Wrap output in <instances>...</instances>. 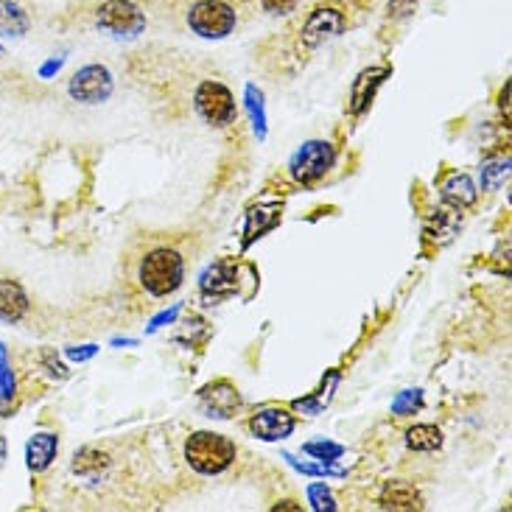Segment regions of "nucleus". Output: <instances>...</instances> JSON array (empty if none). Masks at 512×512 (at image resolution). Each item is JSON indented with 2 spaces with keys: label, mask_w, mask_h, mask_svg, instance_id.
I'll return each mask as SVG.
<instances>
[{
  "label": "nucleus",
  "mask_w": 512,
  "mask_h": 512,
  "mask_svg": "<svg viewBox=\"0 0 512 512\" xmlns=\"http://www.w3.org/2000/svg\"><path fill=\"white\" fill-rule=\"evenodd\" d=\"M185 459L196 473L216 476L236 462V443L216 431H196L185 443Z\"/></svg>",
  "instance_id": "f257e3e1"
},
{
  "label": "nucleus",
  "mask_w": 512,
  "mask_h": 512,
  "mask_svg": "<svg viewBox=\"0 0 512 512\" xmlns=\"http://www.w3.org/2000/svg\"><path fill=\"white\" fill-rule=\"evenodd\" d=\"M182 277H185V261L177 250L157 247L140 263V286L152 297L174 294L182 286Z\"/></svg>",
  "instance_id": "f03ea898"
},
{
  "label": "nucleus",
  "mask_w": 512,
  "mask_h": 512,
  "mask_svg": "<svg viewBox=\"0 0 512 512\" xmlns=\"http://www.w3.org/2000/svg\"><path fill=\"white\" fill-rule=\"evenodd\" d=\"M236 9L224 0H196L188 12V26L205 40H224L236 28Z\"/></svg>",
  "instance_id": "7ed1b4c3"
},
{
  "label": "nucleus",
  "mask_w": 512,
  "mask_h": 512,
  "mask_svg": "<svg viewBox=\"0 0 512 512\" xmlns=\"http://www.w3.org/2000/svg\"><path fill=\"white\" fill-rule=\"evenodd\" d=\"M96 23L101 31H107L118 40H135L146 28V12L132 0H107L96 12Z\"/></svg>",
  "instance_id": "20e7f679"
},
{
  "label": "nucleus",
  "mask_w": 512,
  "mask_h": 512,
  "mask_svg": "<svg viewBox=\"0 0 512 512\" xmlns=\"http://www.w3.org/2000/svg\"><path fill=\"white\" fill-rule=\"evenodd\" d=\"M333 163H336V149L328 140H308L291 157L289 174L294 182L311 185V182L322 180L333 168Z\"/></svg>",
  "instance_id": "39448f33"
},
{
  "label": "nucleus",
  "mask_w": 512,
  "mask_h": 512,
  "mask_svg": "<svg viewBox=\"0 0 512 512\" xmlns=\"http://www.w3.org/2000/svg\"><path fill=\"white\" fill-rule=\"evenodd\" d=\"M194 107L210 126L224 129V126L236 124V98L222 82H210L208 79V82L199 84L194 93Z\"/></svg>",
  "instance_id": "423d86ee"
},
{
  "label": "nucleus",
  "mask_w": 512,
  "mask_h": 512,
  "mask_svg": "<svg viewBox=\"0 0 512 512\" xmlns=\"http://www.w3.org/2000/svg\"><path fill=\"white\" fill-rule=\"evenodd\" d=\"M347 26V17L342 9H336V6H317L314 12L308 14V20L300 28V42H303L305 48H319V45H325V42L336 40Z\"/></svg>",
  "instance_id": "0eeeda50"
},
{
  "label": "nucleus",
  "mask_w": 512,
  "mask_h": 512,
  "mask_svg": "<svg viewBox=\"0 0 512 512\" xmlns=\"http://www.w3.org/2000/svg\"><path fill=\"white\" fill-rule=\"evenodd\" d=\"M112 73L104 65H87L70 79V98L82 104H101L112 96Z\"/></svg>",
  "instance_id": "6e6552de"
},
{
  "label": "nucleus",
  "mask_w": 512,
  "mask_h": 512,
  "mask_svg": "<svg viewBox=\"0 0 512 512\" xmlns=\"http://www.w3.org/2000/svg\"><path fill=\"white\" fill-rule=\"evenodd\" d=\"M250 429L255 437H261L266 443H277V440H286L294 431V415L280 409V406H266V409L252 415Z\"/></svg>",
  "instance_id": "1a4fd4ad"
},
{
  "label": "nucleus",
  "mask_w": 512,
  "mask_h": 512,
  "mask_svg": "<svg viewBox=\"0 0 512 512\" xmlns=\"http://www.w3.org/2000/svg\"><path fill=\"white\" fill-rule=\"evenodd\" d=\"M199 398H202L205 409L213 417H233L238 412V406H241V395H238V389L230 381L208 384L199 392Z\"/></svg>",
  "instance_id": "9d476101"
},
{
  "label": "nucleus",
  "mask_w": 512,
  "mask_h": 512,
  "mask_svg": "<svg viewBox=\"0 0 512 512\" xmlns=\"http://www.w3.org/2000/svg\"><path fill=\"white\" fill-rule=\"evenodd\" d=\"M389 73H392L389 68H370L364 70V73H359V79L353 84V93H350V112H353V115H361V112L373 104L378 87L387 82Z\"/></svg>",
  "instance_id": "9b49d317"
},
{
  "label": "nucleus",
  "mask_w": 512,
  "mask_h": 512,
  "mask_svg": "<svg viewBox=\"0 0 512 512\" xmlns=\"http://www.w3.org/2000/svg\"><path fill=\"white\" fill-rule=\"evenodd\" d=\"M378 501H381L384 510H420L423 507V499H420L417 487L412 482H403V479L387 482Z\"/></svg>",
  "instance_id": "f8f14e48"
},
{
  "label": "nucleus",
  "mask_w": 512,
  "mask_h": 512,
  "mask_svg": "<svg viewBox=\"0 0 512 512\" xmlns=\"http://www.w3.org/2000/svg\"><path fill=\"white\" fill-rule=\"evenodd\" d=\"M56 451H59V440L51 431H42V434H34L26 445V462L28 468L34 473H42L45 468H51V462L56 459Z\"/></svg>",
  "instance_id": "ddd939ff"
},
{
  "label": "nucleus",
  "mask_w": 512,
  "mask_h": 512,
  "mask_svg": "<svg viewBox=\"0 0 512 512\" xmlns=\"http://www.w3.org/2000/svg\"><path fill=\"white\" fill-rule=\"evenodd\" d=\"M28 311V294L14 280H0V322H20Z\"/></svg>",
  "instance_id": "4468645a"
},
{
  "label": "nucleus",
  "mask_w": 512,
  "mask_h": 512,
  "mask_svg": "<svg viewBox=\"0 0 512 512\" xmlns=\"http://www.w3.org/2000/svg\"><path fill=\"white\" fill-rule=\"evenodd\" d=\"M236 286V266L227 261L213 263L208 272L202 275V291H205V294H213V297H227V294L236 291Z\"/></svg>",
  "instance_id": "2eb2a0df"
},
{
  "label": "nucleus",
  "mask_w": 512,
  "mask_h": 512,
  "mask_svg": "<svg viewBox=\"0 0 512 512\" xmlns=\"http://www.w3.org/2000/svg\"><path fill=\"white\" fill-rule=\"evenodd\" d=\"M110 471V457L98 448H82L76 457H73V473L84 479V482H101V476Z\"/></svg>",
  "instance_id": "dca6fc26"
},
{
  "label": "nucleus",
  "mask_w": 512,
  "mask_h": 512,
  "mask_svg": "<svg viewBox=\"0 0 512 512\" xmlns=\"http://www.w3.org/2000/svg\"><path fill=\"white\" fill-rule=\"evenodd\" d=\"M476 196H479V191H476V185H473V180L468 174H451V177L445 180L443 199L454 210H465L471 208V205H476Z\"/></svg>",
  "instance_id": "f3484780"
},
{
  "label": "nucleus",
  "mask_w": 512,
  "mask_h": 512,
  "mask_svg": "<svg viewBox=\"0 0 512 512\" xmlns=\"http://www.w3.org/2000/svg\"><path fill=\"white\" fill-rule=\"evenodd\" d=\"M31 28V17L17 0H0V34L3 37H23Z\"/></svg>",
  "instance_id": "a211bd4d"
},
{
  "label": "nucleus",
  "mask_w": 512,
  "mask_h": 512,
  "mask_svg": "<svg viewBox=\"0 0 512 512\" xmlns=\"http://www.w3.org/2000/svg\"><path fill=\"white\" fill-rule=\"evenodd\" d=\"M406 445L412 448V451H437L440 445H443V431L437 429V426H412V429L406 431Z\"/></svg>",
  "instance_id": "6ab92c4d"
},
{
  "label": "nucleus",
  "mask_w": 512,
  "mask_h": 512,
  "mask_svg": "<svg viewBox=\"0 0 512 512\" xmlns=\"http://www.w3.org/2000/svg\"><path fill=\"white\" fill-rule=\"evenodd\" d=\"M17 392V378H14L12 359L6 353V345L0 342V401H12Z\"/></svg>",
  "instance_id": "aec40b11"
},
{
  "label": "nucleus",
  "mask_w": 512,
  "mask_h": 512,
  "mask_svg": "<svg viewBox=\"0 0 512 512\" xmlns=\"http://www.w3.org/2000/svg\"><path fill=\"white\" fill-rule=\"evenodd\" d=\"M420 406H423V392H420V389H406V392H401V395L392 401V415H415Z\"/></svg>",
  "instance_id": "412c9836"
},
{
  "label": "nucleus",
  "mask_w": 512,
  "mask_h": 512,
  "mask_svg": "<svg viewBox=\"0 0 512 512\" xmlns=\"http://www.w3.org/2000/svg\"><path fill=\"white\" fill-rule=\"evenodd\" d=\"M507 174H510V160L504 157V160H496V163H487L482 168V185H485L487 191H496L501 182L507 180Z\"/></svg>",
  "instance_id": "4be33fe9"
},
{
  "label": "nucleus",
  "mask_w": 512,
  "mask_h": 512,
  "mask_svg": "<svg viewBox=\"0 0 512 512\" xmlns=\"http://www.w3.org/2000/svg\"><path fill=\"white\" fill-rule=\"evenodd\" d=\"M247 107L252 112V124H255V132H258V138H263V132H266V112H263V96L261 90H255V87H247Z\"/></svg>",
  "instance_id": "5701e85b"
},
{
  "label": "nucleus",
  "mask_w": 512,
  "mask_h": 512,
  "mask_svg": "<svg viewBox=\"0 0 512 512\" xmlns=\"http://www.w3.org/2000/svg\"><path fill=\"white\" fill-rule=\"evenodd\" d=\"M305 454H311V457L325 459V462H331V459H339L345 454V448L336 443H305L303 445Z\"/></svg>",
  "instance_id": "b1692460"
},
{
  "label": "nucleus",
  "mask_w": 512,
  "mask_h": 512,
  "mask_svg": "<svg viewBox=\"0 0 512 512\" xmlns=\"http://www.w3.org/2000/svg\"><path fill=\"white\" fill-rule=\"evenodd\" d=\"M308 501L314 510H336V501H333L331 490L325 485H311L308 487Z\"/></svg>",
  "instance_id": "393cba45"
},
{
  "label": "nucleus",
  "mask_w": 512,
  "mask_h": 512,
  "mask_svg": "<svg viewBox=\"0 0 512 512\" xmlns=\"http://www.w3.org/2000/svg\"><path fill=\"white\" fill-rule=\"evenodd\" d=\"M42 364H45V367H48V373L54 375V378H68V367H65V364H62V361L56 359L54 353H51V350H42Z\"/></svg>",
  "instance_id": "a878e982"
},
{
  "label": "nucleus",
  "mask_w": 512,
  "mask_h": 512,
  "mask_svg": "<svg viewBox=\"0 0 512 512\" xmlns=\"http://www.w3.org/2000/svg\"><path fill=\"white\" fill-rule=\"evenodd\" d=\"M263 3V9L266 12H272V14H289L297 9V3L300 0H261Z\"/></svg>",
  "instance_id": "bb28decb"
},
{
  "label": "nucleus",
  "mask_w": 512,
  "mask_h": 512,
  "mask_svg": "<svg viewBox=\"0 0 512 512\" xmlns=\"http://www.w3.org/2000/svg\"><path fill=\"white\" fill-rule=\"evenodd\" d=\"M415 9L417 0H389V12L395 17H409V14H415Z\"/></svg>",
  "instance_id": "cd10ccee"
},
{
  "label": "nucleus",
  "mask_w": 512,
  "mask_h": 512,
  "mask_svg": "<svg viewBox=\"0 0 512 512\" xmlns=\"http://www.w3.org/2000/svg\"><path fill=\"white\" fill-rule=\"evenodd\" d=\"M68 356H70V359H79V361H84V359H90V356H96V347H93V345H87V347H84V350H73V347H70V350H68Z\"/></svg>",
  "instance_id": "c85d7f7f"
},
{
  "label": "nucleus",
  "mask_w": 512,
  "mask_h": 512,
  "mask_svg": "<svg viewBox=\"0 0 512 512\" xmlns=\"http://www.w3.org/2000/svg\"><path fill=\"white\" fill-rule=\"evenodd\" d=\"M275 510H300V507H297L294 501H283V504H277Z\"/></svg>",
  "instance_id": "c756f323"
},
{
  "label": "nucleus",
  "mask_w": 512,
  "mask_h": 512,
  "mask_svg": "<svg viewBox=\"0 0 512 512\" xmlns=\"http://www.w3.org/2000/svg\"><path fill=\"white\" fill-rule=\"evenodd\" d=\"M3 459H6V440L0 437V465H3Z\"/></svg>",
  "instance_id": "7c9ffc66"
},
{
  "label": "nucleus",
  "mask_w": 512,
  "mask_h": 512,
  "mask_svg": "<svg viewBox=\"0 0 512 512\" xmlns=\"http://www.w3.org/2000/svg\"><path fill=\"white\" fill-rule=\"evenodd\" d=\"M0 54H3V48H0Z\"/></svg>",
  "instance_id": "2f4dec72"
}]
</instances>
